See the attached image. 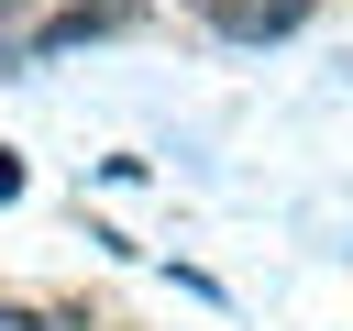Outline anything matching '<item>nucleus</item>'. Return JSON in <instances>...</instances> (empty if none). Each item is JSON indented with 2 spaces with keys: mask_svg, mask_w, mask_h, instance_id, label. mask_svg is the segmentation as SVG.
<instances>
[{
  "mask_svg": "<svg viewBox=\"0 0 353 331\" xmlns=\"http://www.w3.org/2000/svg\"><path fill=\"white\" fill-rule=\"evenodd\" d=\"M0 199H22V154H0Z\"/></svg>",
  "mask_w": 353,
  "mask_h": 331,
  "instance_id": "f03ea898",
  "label": "nucleus"
},
{
  "mask_svg": "<svg viewBox=\"0 0 353 331\" xmlns=\"http://www.w3.org/2000/svg\"><path fill=\"white\" fill-rule=\"evenodd\" d=\"M210 22H221L232 44H265V33H298L309 0H210Z\"/></svg>",
  "mask_w": 353,
  "mask_h": 331,
  "instance_id": "f257e3e1",
  "label": "nucleus"
}]
</instances>
